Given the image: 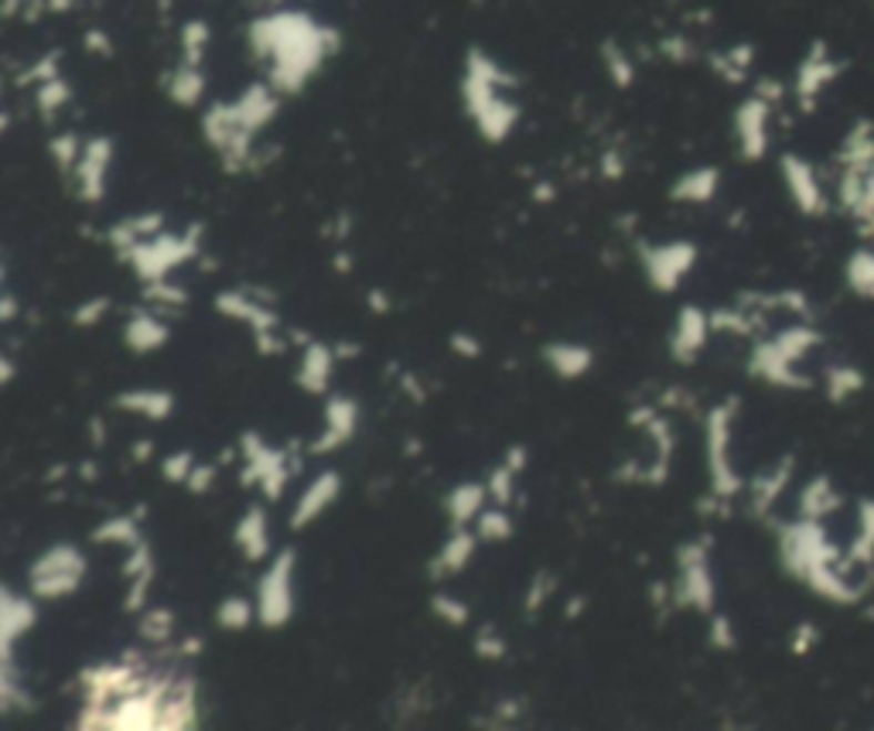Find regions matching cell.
<instances>
[{"mask_svg": "<svg viewBox=\"0 0 874 731\" xmlns=\"http://www.w3.org/2000/svg\"><path fill=\"white\" fill-rule=\"evenodd\" d=\"M246 49L281 97H297L342 49V34L312 11L274 8L246 24Z\"/></svg>", "mask_w": 874, "mask_h": 731, "instance_id": "cell-1", "label": "cell"}, {"mask_svg": "<svg viewBox=\"0 0 874 731\" xmlns=\"http://www.w3.org/2000/svg\"><path fill=\"white\" fill-rule=\"evenodd\" d=\"M519 79L486 49H468L461 65V106L486 144H506L522 120V106L516 100Z\"/></svg>", "mask_w": 874, "mask_h": 731, "instance_id": "cell-2", "label": "cell"}, {"mask_svg": "<svg viewBox=\"0 0 874 731\" xmlns=\"http://www.w3.org/2000/svg\"><path fill=\"white\" fill-rule=\"evenodd\" d=\"M202 138L230 175H240V171H250L253 164H260V151H256L260 134L243 120L233 100L209 103V110L202 113Z\"/></svg>", "mask_w": 874, "mask_h": 731, "instance_id": "cell-3", "label": "cell"}, {"mask_svg": "<svg viewBox=\"0 0 874 731\" xmlns=\"http://www.w3.org/2000/svg\"><path fill=\"white\" fill-rule=\"evenodd\" d=\"M841 202L874 236V131L867 123L854 126L841 148Z\"/></svg>", "mask_w": 874, "mask_h": 731, "instance_id": "cell-4", "label": "cell"}, {"mask_svg": "<svg viewBox=\"0 0 874 731\" xmlns=\"http://www.w3.org/2000/svg\"><path fill=\"white\" fill-rule=\"evenodd\" d=\"M199 250H202V226H192L185 233L164 230V233L138 243L134 250H126L120 261L138 274V281L154 284V281H167L179 267L195 261Z\"/></svg>", "mask_w": 874, "mask_h": 731, "instance_id": "cell-5", "label": "cell"}, {"mask_svg": "<svg viewBox=\"0 0 874 731\" xmlns=\"http://www.w3.org/2000/svg\"><path fill=\"white\" fill-rule=\"evenodd\" d=\"M215 312L226 315L240 325H246L256 338V349L264 356H277L284 353V342L277 338V312L267 305L264 297H256L253 287H230L223 294H215Z\"/></svg>", "mask_w": 874, "mask_h": 731, "instance_id": "cell-6", "label": "cell"}, {"mask_svg": "<svg viewBox=\"0 0 874 731\" xmlns=\"http://www.w3.org/2000/svg\"><path fill=\"white\" fill-rule=\"evenodd\" d=\"M294 575H297L294 550H281L271 561V568L264 571V578H260V588H256V619H260V626L281 629V626L291 622L294 601H297Z\"/></svg>", "mask_w": 874, "mask_h": 731, "instance_id": "cell-7", "label": "cell"}, {"mask_svg": "<svg viewBox=\"0 0 874 731\" xmlns=\"http://www.w3.org/2000/svg\"><path fill=\"white\" fill-rule=\"evenodd\" d=\"M85 578V554L72 544H55L38 557L28 571L31 595L38 598H65Z\"/></svg>", "mask_w": 874, "mask_h": 731, "instance_id": "cell-8", "label": "cell"}, {"mask_svg": "<svg viewBox=\"0 0 874 731\" xmlns=\"http://www.w3.org/2000/svg\"><path fill=\"white\" fill-rule=\"evenodd\" d=\"M639 261H642V271H646V281L652 291H677L687 274L693 271L697 264V246L687 243V240H673V243H642L639 246Z\"/></svg>", "mask_w": 874, "mask_h": 731, "instance_id": "cell-9", "label": "cell"}, {"mask_svg": "<svg viewBox=\"0 0 874 731\" xmlns=\"http://www.w3.org/2000/svg\"><path fill=\"white\" fill-rule=\"evenodd\" d=\"M243 458H246L243 483L260 486L267 499H281L284 489H287V483H291L287 455L277 451V448H271L260 435H246V438H243Z\"/></svg>", "mask_w": 874, "mask_h": 731, "instance_id": "cell-10", "label": "cell"}, {"mask_svg": "<svg viewBox=\"0 0 874 731\" xmlns=\"http://www.w3.org/2000/svg\"><path fill=\"white\" fill-rule=\"evenodd\" d=\"M110 167H113V138L96 134V138L85 141L82 158H79V164H75V171H72L75 199L85 202V205L103 202L106 185H110Z\"/></svg>", "mask_w": 874, "mask_h": 731, "instance_id": "cell-11", "label": "cell"}, {"mask_svg": "<svg viewBox=\"0 0 874 731\" xmlns=\"http://www.w3.org/2000/svg\"><path fill=\"white\" fill-rule=\"evenodd\" d=\"M769 123H772V103L752 93L745 103L734 110V141L741 158L759 161L769 151Z\"/></svg>", "mask_w": 874, "mask_h": 731, "instance_id": "cell-12", "label": "cell"}, {"mask_svg": "<svg viewBox=\"0 0 874 731\" xmlns=\"http://www.w3.org/2000/svg\"><path fill=\"white\" fill-rule=\"evenodd\" d=\"M677 585H680V588H677V598L687 601L690 609H701V612L711 609V601H714V578H711V571H708L704 550L697 547V544L683 547V554H680V581H677Z\"/></svg>", "mask_w": 874, "mask_h": 731, "instance_id": "cell-13", "label": "cell"}, {"mask_svg": "<svg viewBox=\"0 0 874 731\" xmlns=\"http://www.w3.org/2000/svg\"><path fill=\"white\" fill-rule=\"evenodd\" d=\"M711 315L697 305H687L677 312V322H673V332H670V353L677 363H693L697 356L704 353L708 346V335H711Z\"/></svg>", "mask_w": 874, "mask_h": 731, "instance_id": "cell-14", "label": "cell"}, {"mask_svg": "<svg viewBox=\"0 0 874 731\" xmlns=\"http://www.w3.org/2000/svg\"><path fill=\"white\" fill-rule=\"evenodd\" d=\"M338 493H342L338 471H322L318 479H312L308 486H304V493L297 496V506H294V512H291V530L312 527L322 512L332 509V502L338 499Z\"/></svg>", "mask_w": 874, "mask_h": 731, "instance_id": "cell-15", "label": "cell"}, {"mask_svg": "<svg viewBox=\"0 0 874 731\" xmlns=\"http://www.w3.org/2000/svg\"><path fill=\"white\" fill-rule=\"evenodd\" d=\"M38 622V609L28 595H18L14 588L0 591V642H4V660L14 657L18 639Z\"/></svg>", "mask_w": 874, "mask_h": 731, "instance_id": "cell-16", "label": "cell"}, {"mask_svg": "<svg viewBox=\"0 0 874 731\" xmlns=\"http://www.w3.org/2000/svg\"><path fill=\"white\" fill-rule=\"evenodd\" d=\"M359 427V407L353 397H328L325 404V432L318 435V441L312 445L315 455H325V451H335L342 448L348 438L356 435Z\"/></svg>", "mask_w": 874, "mask_h": 731, "instance_id": "cell-17", "label": "cell"}, {"mask_svg": "<svg viewBox=\"0 0 874 731\" xmlns=\"http://www.w3.org/2000/svg\"><path fill=\"white\" fill-rule=\"evenodd\" d=\"M171 338V328H167V318L154 308H141L126 318L123 325V342L130 353L138 356H148V353H157L161 346H167Z\"/></svg>", "mask_w": 874, "mask_h": 731, "instance_id": "cell-18", "label": "cell"}, {"mask_svg": "<svg viewBox=\"0 0 874 731\" xmlns=\"http://www.w3.org/2000/svg\"><path fill=\"white\" fill-rule=\"evenodd\" d=\"M332 373H335V346H325V342H304L301 363H297V386L301 390H308L315 397L328 394Z\"/></svg>", "mask_w": 874, "mask_h": 731, "instance_id": "cell-19", "label": "cell"}, {"mask_svg": "<svg viewBox=\"0 0 874 731\" xmlns=\"http://www.w3.org/2000/svg\"><path fill=\"white\" fill-rule=\"evenodd\" d=\"M164 93L174 106H185V110H195L202 100H205V90H209V79H205V69L202 65H189V62H179L174 69L164 72L161 79Z\"/></svg>", "mask_w": 874, "mask_h": 731, "instance_id": "cell-20", "label": "cell"}, {"mask_svg": "<svg viewBox=\"0 0 874 731\" xmlns=\"http://www.w3.org/2000/svg\"><path fill=\"white\" fill-rule=\"evenodd\" d=\"M782 179H785V189L796 199V205L803 212H823V189H820V179L813 175V167L796 158V154H785L782 158Z\"/></svg>", "mask_w": 874, "mask_h": 731, "instance_id": "cell-21", "label": "cell"}, {"mask_svg": "<svg viewBox=\"0 0 874 731\" xmlns=\"http://www.w3.org/2000/svg\"><path fill=\"white\" fill-rule=\"evenodd\" d=\"M837 72H841V65L823 52V45H816V49L803 59V65H800V72H796V97H800V103L810 106V103L826 90V85L837 79Z\"/></svg>", "mask_w": 874, "mask_h": 731, "instance_id": "cell-22", "label": "cell"}, {"mask_svg": "<svg viewBox=\"0 0 874 731\" xmlns=\"http://www.w3.org/2000/svg\"><path fill=\"white\" fill-rule=\"evenodd\" d=\"M543 363L560 376V379H581L591 366H594V349L585 346V342H550L543 346Z\"/></svg>", "mask_w": 874, "mask_h": 731, "instance_id": "cell-23", "label": "cell"}, {"mask_svg": "<svg viewBox=\"0 0 874 731\" xmlns=\"http://www.w3.org/2000/svg\"><path fill=\"white\" fill-rule=\"evenodd\" d=\"M236 547L243 550L246 561H267L271 554V520L264 506L246 509V516L236 524Z\"/></svg>", "mask_w": 874, "mask_h": 731, "instance_id": "cell-24", "label": "cell"}, {"mask_svg": "<svg viewBox=\"0 0 874 731\" xmlns=\"http://www.w3.org/2000/svg\"><path fill=\"white\" fill-rule=\"evenodd\" d=\"M157 233H164V216H161V212H141V216H126V220L113 223L110 233H106V243L116 250V256H123L126 250H134L138 243H144V240H151Z\"/></svg>", "mask_w": 874, "mask_h": 731, "instance_id": "cell-25", "label": "cell"}, {"mask_svg": "<svg viewBox=\"0 0 874 731\" xmlns=\"http://www.w3.org/2000/svg\"><path fill=\"white\" fill-rule=\"evenodd\" d=\"M123 575H126V601H123V606L130 612H138V609H144L148 588L154 581V561H151V550H148L144 540L138 547H130V561L123 568Z\"/></svg>", "mask_w": 874, "mask_h": 731, "instance_id": "cell-26", "label": "cell"}, {"mask_svg": "<svg viewBox=\"0 0 874 731\" xmlns=\"http://www.w3.org/2000/svg\"><path fill=\"white\" fill-rule=\"evenodd\" d=\"M721 185V171L704 164V167H690L687 175H680L670 189L673 202H687V205H704L718 195Z\"/></svg>", "mask_w": 874, "mask_h": 731, "instance_id": "cell-27", "label": "cell"}, {"mask_svg": "<svg viewBox=\"0 0 874 731\" xmlns=\"http://www.w3.org/2000/svg\"><path fill=\"white\" fill-rule=\"evenodd\" d=\"M475 540H478V534H468V527H455V534L445 540L441 554L434 557L430 575L434 578H451V575L465 571L468 561H471V554H475Z\"/></svg>", "mask_w": 874, "mask_h": 731, "instance_id": "cell-28", "label": "cell"}, {"mask_svg": "<svg viewBox=\"0 0 874 731\" xmlns=\"http://www.w3.org/2000/svg\"><path fill=\"white\" fill-rule=\"evenodd\" d=\"M486 509H489V486H482V483H461V486H455L451 496H448L451 527H468V524H475Z\"/></svg>", "mask_w": 874, "mask_h": 731, "instance_id": "cell-29", "label": "cell"}, {"mask_svg": "<svg viewBox=\"0 0 874 731\" xmlns=\"http://www.w3.org/2000/svg\"><path fill=\"white\" fill-rule=\"evenodd\" d=\"M113 404L126 414H141L148 420H164L174 410V397L167 390H151V386H141V390H123V394H116Z\"/></svg>", "mask_w": 874, "mask_h": 731, "instance_id": "cell-30", "label": "cell"}, {"mask_svg": "<svg viewBox=\"0 0 874 731\" xmlns=\"http://www.w3.org/2000/svg\"><path fill=\"white\" fill-rule=\"evenodd\" d=\"M598 55H601V69H604V75H608L611 82H616V90H632V85H636V62H632L629 49L619 45L616 38H604V41H601V49H598Z\"/></svg>", "mask_w": 874, "mask_h": 731, "instance_id": "cell-31", "label": "cell"}, {"mask_svg": "<svg viewBox=\"0 0 874 731\" xmlns=\"http://www.w3.org/2000/svg\"><path fill=\"white\" fill-rule=\"evenodd\" d=\"M752 62H755L752 45H731V49L711 55V69H714L724 82H731V85H738V82H745V79H749Z\"/></svg>", "mask_w": 874, "mask_h": 731, "instance_id": "cell-32", "label": "cell"}, {"mask_svg": "<svg viewBox=\"0 0 874 731\" xmlns=\"http://www.w3.org/2000/svg\"><path fill=\"white\" fill-rule=\"evenodd\" d=\"M31 97H34V106H38L41 120H55V116L72 103V85H69L65 75H55V79H49V82L34 85Z\"/></svg>", "mask_w": 874, "mask_h": 731, "instance_id": "cell-33", "label": "cell"}, {"mask_svg": "<svg viewBox=\"0 0 874 731\" xmlns=\"http://www.w3.org/2000/svg\"><path fill=\"white\" fill-rule=\"evenodd\" d=\"M144 297H148V308H154L161 315H179L189 305V291L179 287V284H171V277L144 284Z\"/></svg>", "mask_w": 874, "mask_h": 731, "instance_id": "cell-34", "label": "cell"}, {"mask_svg": "<svg viewBox=\"0 0 874 731\" xmlns=\"http://www.w3.org/2000/svg\"><path fill=\"white\" fill-rule=\"evenodd\" d=\"M209 41H212V31L202 18H192L182 24V34H179V49H182V59L179 62H189V65H202L205 62V52H209Z\"/></svg>", "mask_w": 874, "mask_h": 731, "instance_id": "cell-35", "label": "cell"}, {"mask_svg": "<svg viewBox=\"0 0 874 731\" xmlns=\"http://www.w3.org/2000/svg\"><path fill=\"white\" fill-rule=\"evenodd\" d=\"M93 540H96V544H120V547L130 550V547H138L144 537H141V527H138L134 516H113V520H106V524L96 527Z\"/></svg>", "mask_w": 874, "mask_h": 731, "instance_id": "cell-36", "label": "cell"}, {"mask_svg": "<svg viewBox=\"0 0 874 731\" xmlns=\"http://www.w3.org/2000/svg\"><path fill=\"white\" fill-rule=\"evenodd\" d=\"M253 619H256V601H250V598H243V595H230L223 606L215 609V622L223 626V629H230V632L246 629Z\"/></svg>", "mask_w": 874, "mask_h": 731, "instance_id": "cell-37", "label": "cell"}, {"mask_svg": "<svg viewBox=\"0 0 874 731\" xmlns=\"http://www.w3.org/2000/svg\"><path fill=\"white\" fill-rule=\"evenodd\" d=\"M82 148H85V141L75 131H62V134H55L49 141V154H52L55 167L62 171L65 179H72V171H75V164L82 158Z\"/></svg>", "mask_w": 874, "mask_h": 731, "instance_id": "cell-38", "label": "cell"}, {"mask_svg": "<svg viewBox=\"0 0 874 731\" xmlns=\"http://www.w3.org/2000/svg\"><path fill=\"white\" fill-rule=\"evenodd\" d=\"M475 534L482 540H509L512 537V516L502 506H489L475 520Z\"/></svg>", "mask_w": 874, "mask_h": 731, "instance_id": "cell-39", "label": "cell"}, {"mask_svg": "<svg viewBox=\"0 0 874 731\" xmlns=\"http://www.w3.org/2000/svg\"><path fill=\"white\" fill-rule=\"evenodd\" d=\"M55 75H62V52H45L41 55L38 62H31L21 75H18V82L21 85H41V82H49V79H55Z\"/></svg>", "mask_w": 874, "mask_h": 731, "instance_id": "cell-40", "label": "cell"}, {"mask_svg": "<svg viewBox=\"0 0 874 731\" xmlns=\"http://www.w3.org/2000/svg\"><path fill=\"white\" fill-rule=\"evenodd\" d=\"M141 636L148 642H167L174 636V616L167 609H148L141 616Z\"/></svg>", "mask_w": 874, "mask_h": 731, "instance_id": "cell-41", "label": "cell"}, {"mask_svg": "<svg viewBox=\"0 0 874 731\" xmlns=\"http://www.w3.org/2000/svg\"><path fill=\"white\" fill-rule=\"evenodd\" d=\"M195 465H199V461H195L192 451H171V455L161 461V471H164V479H167V483H174V486H189Z\"/></svg>", "mask_w": 874, "mask_h": 731, "instance_id": "cell-42", "label": "cell"}, {"mask_svg": "<svg viewBox=\"0 0 874 731\" xmlns=\"http://www.w3.org/2000/svg\"><path fill=\"white\" fill-rule=\"evenodd\" d=\"M430 609L441 616L445 622H451V626H465L468 622V616H471V609L465 606L461 598H455V595H448V591H441L437 595L434 601H430Z\"/></svg>", "mask_w": 874, "mask_h": 731, "instance_id": "cell-43", "label": "cell"}, {"mask_svg": "<svg viewBox=\"0 0 874 731\" xmlns=\"http://www.w3.org/2000/svg\"><path fill=\"white\" fill-rule=\"evenodd\" d=\"M110 297H90V301H82V305L75 308V315H72V322L79 325V328H93V325H100L106 315H110Z\"/></svg>", "mask_w": 874, "mask_h": 731, "instance_id": "cell-44", "label": "cell"}, {"mask_svg": "<svg viewBox=\"0 0 874 731\" xmlns=\"http://www.w3.org/2000/svg\"><path fill=\"white\" fill-rule=\"evenodd\" d=\"M660 55H667L670 62L683 65V62H693L697 49H693V41L683 38V34H667V38L660 41Z\"/></svg>", "mask_w": 874, "mask_h": 731, "instance_id": "cell-45", "label": "cell"}, {"mask_svg": "<svg viewBox=\"0 0 874 731\" xmlns=\"http://www.w3.org/2000/svg\"><path fill=\"white\" fill-rule=\"evenodd\" d=\"M851 281H854L857 291L874 294V253H861L857 256L854 267H851Z\"/></svg>", "mask_w": 874, "mask_h": 731, "instance_id": "cell-46", "label": "cell"}, {"mask_svg": "<svg viewBox=\"0 0 874 731\" xmlns=\"http://www.w3.org/2000/svg\"><path fill=\"white\" fill-rule=\"evenodd\" d=\"M82 49L90 52V55H96V59H113V41H110V34L103 31V28H90L82 34Z\"/></svg>", "mask_w": 874, "mask_h": 731, "instance_id": "cell-47", "label": "cell"}, {"mask_svg": "<svg viewBox=\"0 0 874 731\" xmlns=\"http://www.w3.org/2000/svg\"><path fill=\"white\" fill-rule=\"evenodd\" d=\"M598 167H601V179H608V182H619L622 175H626V154L619 151V148H608V151H601V161H598Z\"/></svg>", "mask_w": 874, "mask_h": 731, "instance_id": "cell-48", "label": "cell"}, {"mask_svg": "<svg viewBox=\"0 0 874 731\" xmlns=\"http://www.w3.org/2000/svg\"><path fill=\"white\" fill-rule=\"evenodd\" d=\"M475 650L482 657H496L499 660L506 653V642L499 639V632L492 626H482V632H478V639H475Z\"/></svg>", "mask_w": 874, "mask_h": 731, "instance_id": "cell-49", "label": "cell"}, {"mask_svg": "<svg viewBox=\"0 0 874 731\" xmlns=\"http://www.w3.org/2000/svg\"><path fill=\"white\" fill-rule=\"evenodd\" d=\"M451 349L465 359H478L482 356V342H478L475 335H465V332H455L451 335Z\"/></svg>", "mask_w": 874, "mask_h": 731, "instance_id": "cell-50", "label": "cell"}, {"mask_svg": "<svg viewBox=\"0 0 874 731\" xmlns=\"http://www.w3.org/2000/svg\"><path fill=\"white\" fill-rule=\"evenodd\" d=\"M212 483H215V468H212V465H195L192 479H189V489H192V493H209Z\"/></svg>", "mask_w": 874, "mask_h": 731, "instance_id": "cell-51", "label": "cell"}, {"mask_svg": "<svg viewBox=\"0 0 874 731\" xmlns=\"http://www.w3.org/2000/svg\"><path fill=\"white\" fill-rule=\"evenodd\" d=\"M547 595H550V578H547V575H540V578L533 581V591H530V598H527V609H530V612H537V609H540V601H543Z\"/></svg>", "mask_w": 874, "mask_h": 731, "instance_id": "cell-52", "label": "cell"}, {"mask_svg": "<svg viewBox=\"0 0 874 731\" xmlns=\"http://www.w3.org/2000/svg\"><path fill=\"white\" fill-rule=\"evenodd\" d=\"M14 315H18V301H14L11 287H4V301H0V318H4V322H14Z\"/></svg>", "mask_w": 874, "mask_h": 731, "instance_id": "cell-53", "label": "cell"}, {"mask_svg": "<svg viewBox=\"0 0 874 731\" xmlns=\"http://www.w3.org/2000/svg\"><path fill=\"white\" fill-rule=\"evenodd\" d=\"M369 308L373 312H389V297L383 291H369Z\"/></svg>", "mask_w": 874, "mask_h": 731, "instance_id": "cell-54", "label": "cell"}, {"mask_svg": "<svg viewBox=\"0 0 874 731\" xmlns=\"http://www.w3.org/2000/svg\"><path fill=\"white\" fill-rule=\"evenodd\" d=\"M79 4V0H49V11H55V14H65V11H72Z\"/></svg>", "mask_w": 874, "mask_h": 731, "instance_id": "cell-55", "label": "cell"}, {"mask_svg": "<svg viewBox=\"0 0 874 731\" xmlns=\"http://www.w3.org/2000/svg\"><path fill=\"white\" fill-rule=\"evenodd\" d=\"M537 199H540V202H543V199L550 202V199H553V185H537Z\"/></svg>", "mask_w": 874, "mask_h": 731, "instance_id": "cell-56", "label": "cell"}, {"mask_svg": "<svg viewBox=\"0 0 874 731\" xmlns=\"http://www.w3.org/2000/svg\"><path fill=\"white\" fill-rule=\"evenodd\" d=\"M335 267H338L342 274L348 271V253H338V256H335Z\"/></svg>", "mask_w": 874, "mask_h": 731, "instance_id": "cell-57", "label": "cell"}, {"mask_svg": "<svg viewBox=\"0 0 874 731\" xmlns=\"http://www.w3.org/2000/svg\"><path fill=\"white\" fill-rule=\"evenodd\" d=\"M256 4H274V8H281L284 0H256Z\"/></svg>", "mask_w": 874, "mask_h": 731, "instance_id": "cell-58", "label": "cell"}]
</instances>
